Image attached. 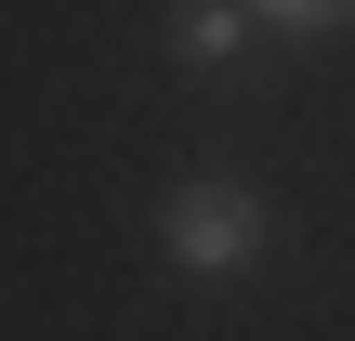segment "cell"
Listing matches in <instances>:
<instances>
[{"label":"cell","mask_w":355,"mask_h":341,"mask_svg":"<svg viewBox=\"0 0 355 341\" xmlns=\"http://www.w3.org/2000/svg\"><path fill=\"white\" fill-rule=\"evenodd\" d=\"M158 250H171L184 276H211V289H224V276H250V263H263V197H250L237 171H184V184H171V210H158Z\"/></svg>","instance_id":"6da1fadb"},{"label":"cell","mask_w":355,"mask_h":341,"mask_svg":"<svg viewBox=\"0 0 355 341\" xmlns=\"http://www.w3.org/2000/svg\"><path fill=\"white\" fill-rule=\"evenodd\" d=\"M171 39H184V66H237V39H250V0H184V13H171Z\"/></svg>","instance_id":"7a4b0ae2"},{"label":"cell","mask_w":355,"mask_h":341,"mask_svg":"<svg viewBox=\"0 0 355 341\" xmlns=\"http://www.w3.org/2000/svg\"><path fill=\"white\" fill-rule=\"evenodd\" d=\"M250 13H263V26H277V39H316V26H343L355 0H250Z\"/></svg>","instance_id":"3957f363"}]
</instances>
